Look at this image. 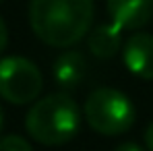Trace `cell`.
I'll return each instance as SVG.
<instances>
[{"instance_id":"8fae6325","label":"cell","mask_w":153,"mask_h":151,"mask_svg":"<svg viewBox=\"0 0 153 151\" xmlns=\"http://www.w3.org/2000/svg\"><path fill=\"white\" fill-rule=\"evenodd\" d=\"M145 147L149 151H153V122L147 126V130H145Z\"/></svg>"},{"instance_id":"5b68a950","label":"cell","mask_w":153,"mask_h":151,"mask_svg":"<svg viewBox=\"0 0 153 151\" xmlns=\"http://www.w3.org/2000/svg\"><path fill=\"white\" fill-rule=\"evenodd\" d=\"M122 58L126 68L143 81L153 79V35L151 33H132L122 48Z\"/></svg>"},{"instance_id":"7c38bea8","label":"cell","mask_w":153,"mask_h":151,"mask_svg":"<svg viewBox=\"0 0 153 151\" xmlns=\"http://www.w3.org/2000/svg\"><path fill=\"white\" fill-rule=\"evenodd\" d=\"M116 151H143L137 143H122L120 147H116Z\"/></svg>"},{"instance_id":"30bf717a","label":"cell","mask_w":153,"mask_h":151,"mask_svg":"<svg viewBox=\"0 0 153 151\" xmlns=\"http://www.w3.org/2000/svg\"><path fill=\"white\" fill-rule=\"evenodd\" d=\"M6 44H8V31H6V25H4V21L0 17V54L4 52Z\"/></svg>"},{"instance_id":"3957f363","label":"cell","mask_w":153,"mask_h":151,"mask_svg":"<svg viewBox=\"0 0 153 151\" xmlns=\"http://www.w3.org/2000/svg\"><path fill=\"white\" fill-rule=\"evenodd\" d=\"M134 106L118 89H95L85 101V120L95 132L114 137L134 124Z\"/></svg>"},{"instance_id":"52a82bcc","label":"cell","mask_w":153,"mask_h":151,"mask_svg":"<svg viewBox=\"0 0 153 151\" xmlns=\"http://www.w3.org/2000/svg\"><path fill=\"white\" fill-rule=\"evenodd\" d=\"M87 46L93 56L97 58H112L122 48V27L116 23L97 25L87 37Z\"/></svg>"},{"instance_id":"4fadbf2b","label":"cell","mask_w":153,"mask_h":151,"mask_svg":"<svg viewBox=\"0 0 153 151\" xmlns=\"http://www.w3.org/2000/svg\"><path fill=\"white\" fill-rule=\"evenodd\" d=\"M2 122L4 120H2V110H0V132H2Z\"/></svg>"},{"instance_id":"ba28073f","label":"cell","mask_w":153,"mask_h":151,"mask_svg":"<svg viewBox=\"0 0 153 151\" xmlns=\"http://www.w3.org/2000/svg\"><path fill=\"white\" fill-rule=\"evenodd\" d=\"M85 58L83 54L76 50H68L64 54H60L54 62V79L62 89H73L76 87L83 77H85Z\"/></svg>"},{"instance_id":"6da1fadb","label":"cell","mask_w":153,"mask_h":151,"mask_svg":"<svg viewBox=\"0 0 153 151\" xmlns=\"http://www.w3.org/2000/svg\"><path fill=\"white\" fill-rule=\"evenodd\" d=\"M93 21V0H31L29 23L48 46L68 48L85 37Z\"/></svg>"},{"instance_id":"5bb4252c","label":"cell","mask_w":153,"mask_h":151,"mask_svg":"<svg viewBox=\"0 0 153 151\" xmlns=\"http://www.w3.org/2000/svg\"><path fill=\"white\" fill-rule=\"evenodd\" d=\"M0 2H2V0H0Z\"/></svg>"},{"instance_id":"9c48e42d","label":"cell","mask_w":153,"mask_h":151,"mask_svg":"<svg viewBox=\"0 0 153 151\" xmlns=\"http://www.w3.org/2000/svg\"><path fill=\"white\" fill-rule=\"evenodd\" d=\"M0 151H33L31 145L19 135H6L0 141Z\"/></svg>"},{"instance_id":"277c9868","label":"cell","mask_w":153,"mask_h":151,"mask_svg":"<svg viewBox=\"0 0 153 151\" xmlns=\"http://www.w3.org/2000/svg\"><path fill=\"white\" fill-rule=\"evenodd\" d=\"M44 79L39 68L23 56H6L0 60V95L10 103H31L39 95Z\"/></svg>"},{"instance_id":"8992f818","label":"cell","mask_w":153,"mask_h":151,"mask_svg":"<svg viewBox=\"0 0 153 151\" xmlns=\"http://www.w3.org/2000/svg\"><path fill=\"white\" fill-rule=\"evenodd\" d=\"M112 23L122 29H141L153 17V0H105Z\"/></svg>"},{"instance_id":"7a4b0ae2","label":"cell","mask_w":153,"mask_h":151,"mask_svg":"<svg viewBox=\"0 0 153 151\" xmlns=\"http://www.w3.org/2000/svg\"><path fill=\"white\" fill-rule=\"evenodd\" d=\"M81 126V112L73 97L54 93L37 100L25 116L27 132L42 145H64Z\"/></svg>"}]
</instances>
